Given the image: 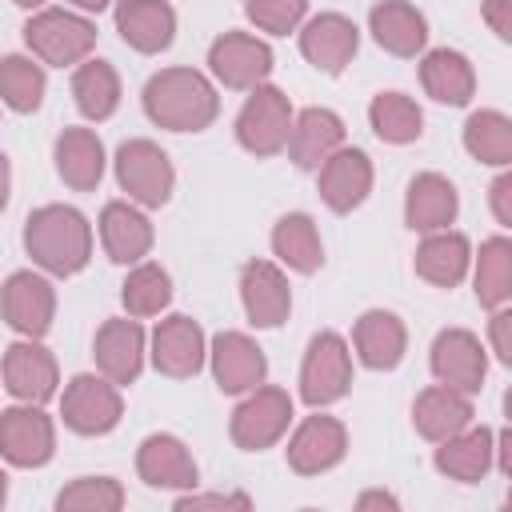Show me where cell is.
Here are the masks:
<instances>
[{"label": "cell", "mask_w": 512, "mask_h": 512, "mask_svg": "<svg viewBox=\"0 0 512 512\" xmlns=\"http://www.w3.org/2000/svg\"><path fill=\"white\" fill-rule=\"evenodd\" d=\"M144 116L168 132H204L220 116V92L200 68H160L148 76Z\"/></svg>", "instance_id": "obj_1"}, {"label": "cell", "mask_w": 512, "mask_h": 512, "mask_svg": "<svg viewBox=\"0 0 512 512\" xmlns=\"http://www.w3.org/2000/svg\"><path fill=\"white\" fill-rule=\"evenodd\" d=\"M24 252L48 276H76L92 260V224L72 204H40L24 220Z\"/></svg>", "instance_id": "obj_2"}, {"label": "cell", "mask_w": 512, "mask_h": 512, "mask_svg": "<svg viewBox=\"0 0 512 512\" xmlns=\"http://www.w3.org/2000/svg\"><path fill=\"white\" fill-rule=\"evenodd\" d=\"M24 44L28 56H36L48 68H76L96 48V24L84 12L44 4L24 20Z\"/></svg>", "instance_id": "obj_3"}, {"label": "cell", "mask_w": 512, "mask_h": 512, "mask_svg": "<svg viewBox=\"0 0 512 512\" xmlns=\"http://www.w3.org/2000/svg\"><path fill=\"white\" fill-rule=\"evenodd\" d=\"M112 172H116L120 192H128V200L140 208H160L172 200L176 168L156 140H144V136L124 140L112 156Z\"/></svg>", "instance_id": "obj_4"}, {"label": "cell", "mask_w": 512, "mask_h": 512, "mask_svg": "<svg viewBox=\"0 0 512 512\" xmlns=\"http://www.w3.org/2000/svg\"><path fill=\"white\" fill-rule=\"evenodd\" d=\"M352 388V348L340 332L324 328L308 340L300 360V400L308 408H328Z\"/></svg>", "instance_id": "obj_5"}, {"label": "cell", "mask_w": 512, "mask_h": 512, "mask_svg": "<svg viewBox=\"0 0 512 512\" xmlns=\"http://www.w3.org/2000/svg\"><path fill=\"white\" fill-rule=\"evenodd\" d=\"M292 100L276 84H256L236 112V144L260 160L284 152L288 132H292Z\"/></svg>", "instance_id": "obj_6"}, {"label": "cell", "mask_w": 512, "mask_h": 512, "mask_svg": "<svg viewBox=\"0 0 512 512\" xmlns=\"http://www.w3.org/2000/svg\"><path fill=\"white\" fill-rule=\"evenodd\" d=\"M120 416H124L120 384H112L100 372H80L60 392V420L76 436H104L120 424Z\"/></svg>", "instance_id": "obj_7"}, {"label": "cell", "mask_w": 512, "mask_h": 512, "mask_svg": "<svg viewBox=\"0 0 512 512\" xmlns=\"http://www.w3.org/2000/svg\"><path fill=\"white\" fill-rule=\"evenodd\" d=\"M288 424H292V396L276 384H256L236 404L228 420V436L244 452H264L288 432Z\"/></svg>", "instance_id": "obj_8"}, {"label": "cell", "mask_w": 512, "mask_h": 512, "mask_svg": "<svg viewBox=\"0 0 512 512\" xmlns=\"http://www.w3.org/2000/svg\"><path fill=\"white\" fill-rule=\"evenodd\" d=\"M56 452V424L40 404L16 400L0 412V460L12 468H44Z\"/></svg>", "instance_id": "obj_9"}, {"label": "cell", "mask_w": 512, "mask_h": 512, "mask_svg": "<svg viewBox=\"0 0 512 512\" xmlns=\"http://www.w3.org/2000/svg\"><path fill=\"white\" fill-rule=\"evenodd\" d=\"M0 316L16 336H32L44 340L52 320H56V288L48 276L20 268L4 280L0 288Z\"/></svg>", "instance_id": "obj_10"}, {"label": "cell", "mask_w": 512, "mask_h": 512, "mask_svg": "<svg viewBox=\"0 0 512 512\" xmlns=\"http://www.w3.org/2000/svg\"><path fill=\"white\" fill-rule=\"evenodd\" d=\"M428 368H432L436 384L456 388L464 396H476L484 388V376H488V352H484V344H480L476 332H468V328H444L432 340Z\"/></svg>", "instance_id": "obj_11"}, {"label": "cell", "mask_w": 512, "mask_h": 512, "mask_svg": "<svg viewBox=\"0 0 512 512\" xmlns=\"http://www.w3.org/2000/svg\"><path fill=\"white\" fill-rule=\"evenodd\" d=\"M0 380H4V392L12 400H24V404H44L56 396L60 388V368H56V356L32 340V336H20L16 344L4 348L0 356Z\"/></svg>", "instance_id": "obj_12"}, {"label": "cell", "mask_w": 512, "mask_h": 512, "mask_svg": "<svg viewBox=\"0 0 512 512\" xmlns=\"http://www.w3.org/2000/svg\"><path fill=\"white\" fill-rule=\"evenodd\" d=\"M208 72L236 92H252L272 76V48L252 32H220L208 48Z\"/></svg>", "instance_id": "obj_13"}, {"label": "cell", "mask_w": 512, "mask_h": 512, "mask_svg": "<svg viewBox=\"0 0 512 512\" xmlns=\"http://www.w3.org/2000/svg\"><path fill=\"white\" fill-rule=\"evenodd\" d=\"M148 356H152V368L160 376H172V380H188L196 376L204 364H208V340H204V328L192 320V316H164L152 336H148Z\"/></svg>", "instance_id": "obj_14"}, {"label": "cell", "mask_w": 512, "mask_h": 512, "mask_svg": "<svg viewBox=\"0 0 512 512\" xmlns=\"http://www.w3.org/2000/svg\"><path fill=\"white\" fill-rule=\"evenodd\" d=\"M144 356H148V336L136 316H112L96 328L92 360H96V372L108 376L112 384H120V388L136 384Z\"/></svg>", "instance_id": "obj_15"}, {"label": "cell", "mask_w": 512, "mask_h": 512, "mask_svg": "<svg viewBox=\"0 0 512 512\" xmlns=\"http://www.w3.org/2000/svg\"><path fill=\"white\" fill-rule=\"evenodd\" d=\"M300 56L316 68V72H328V76H340L356 48H360V28L344 16V12H320V16H308L300 28Z\"/></svg>", "instance_id": "obj_16"}, {"label": "cell", "mask_w": 512, "mask_h": 512, "mask_svg": "<svg viewBox=\"0 0 512 512\" xmlns=\"http://www.w3.org/2000/svg\"><path fill=\"white\" fill-rule=\"evenodd\" d=\"M284 452H288V468L296 476H320L348 456V428L336 416H324L316 408V416H304L296 424Z\"/></svg>", "instance_id": "obj_17"}, {"label": "cell", "mask_w": 512, "mask_h": 512, "mask_svg": "<svg viewBox=\"0 0 512 512\" xmlns=\"http://www.w3.org/2000/svg\"><path fill=\"white\" fill-rule=\"evenodd\" d=\"M208 364H212L216 388L228 396H244L268 376V356L248 332H216L208 344Z\"/></svg>", "instance_id": "obj_18"}, {"label": "cell", "mask_w": 512, "mask_h": 512, "mask_svg": "<svg viewBox=\"0 0 512 512\" xmlns=\"http://www.w3.org/2000/svg\"><path fill=\"white\" fill-rule=\"evenodd\" d=\"M316 192H320V200H324L336 216L360 208V204L368 200V192H372V160H368V152L340 144V148L316 168Z\"/></svg>", "instance_id": "obj_19"}, {"label": "cell", "mask_w": 512, "mask_h": 512, "mask_svg": "<svg viewBox=\"0 0 512 512\" xmlns=\"http://www.w3.org/2000/svg\"><path fill=\"white\" fill-rule=\"evenodd\" d=\"M240 304L252 328H280L292 312V288L280 264L248 260L240 268Z\"/></svg>", "instance_id": "obj_20"}, {"label": "cell", "mask_w": 512, "mask_h": 512, "mask_svg": "<svg viewBox=\"0 0 512 512\" xmlns=\"http://www.w3.org/2000/svg\"><path fill=\"white\" fill-rule=\"evenodd\" d=\"M136 472H140V480L148 488H180V492H188L200 480V468H196L188 444L180 436H172V432H152V436L140 440Z\"/></svg>", "instance_id": "obj_21"}, {"label": "cell", "mask_w": 512, "mask_h": 512, "mask_svg": "<svg viewBox=\"0 0 512 512\" xmlns=\"http://www.w3.org/2000/svg\"><path fill=\"white\" fill-rule=\"evenodd\" d=\"M112 16L120 40L140 56H156L176 40V8L168 0H116Z\"/></svg>", "instance_id": "obj_22"}, {"label": "cell", "mask_w": 512, "mask_h": 512, "mask_svg": "<svg viewBox=\"0 0 512 512\" xmlns=\"http://www.w3.org/2000/svg\"><path fill=\"white\" fill-rule=\"evenodd\" d=\"M352 352H356V360L364 364V368H372V372H392L400 360H404V352H408V328H404V320L396 316V312H388V308H368L356 324H352V344H348Z\"/></svg>", "instance_id": "obj_23"}, {"label": "cell", "mask_w": 512, "mask_h": 512, "mask_svg": "<svg viewBox=\"0 0 512 512\" xmlns=\"http://www.w3.org/2000/svg\"><path fill=\"white\" fill-rule=\"evenodd\" d=\"M152 220L132 200H108L100 208V244L116 264H140L152 252Z\"/></svg>", "instance_id": "obj_24"}, {"label": "cell", "mask_w": 512, "mask_h": 512, "mask_svg": "<svg viewBox=\"0 0 512 512\" xmlns=\"http://www.w3.org/2000/svg\"><path fill=\"white\" fill-rule=\"evenodd\" d=\"M340 144H344V120L332 108H304L292 116V132L284 148L300 172H316Z\"/></svg>", "instance_id": "obj_25"}, {"label": "cell", "mask_w": 512, "mask_h": 512, "mask_svg": "<svg viewBox=\"0 0 512 512\" xmlns=\"http://www.w3.org/2000/svg\"><path fill=\"white\" fill-rule=\"evenodd\" d=\"M368 32H372V40H376L384 52H392V56H400V60L420 56L424 44H428V20H424V12H420L416 4H408V0H380V4H372V12H368Z\"/></svg>", "instance_id": "obj_26"}, {"label": "cell", "mask_w": 512, "mask_h": 512, "mask_svg": "<svg viewBox=\"0 0 512 512\" xmlns=\"http://www.w3.org/2000/svg\"><path fill=\"white\" fill-rule=\"evenodd\" d=\"M460 212V192L448 176L440 172H420L408 180L404 192V224L412 232H440L456 220Z\"/></svg>", "instance_id": "obj_27"}, {"label": "cell", "mask_w": 512, "mask_h": 512, "mask_svg": "<svg viewBox=\"0 0 512 512\" xmlns=\"http://www.w3.org/2000/svg\"><path fill=\"white\" fill-rule=\"evenodd\" d=\"M52 160H56V176L72 188V192H92L104 180V140L92 128H64L52 144Z\"/></svg>", "instance_id": "obj_28"}, {"label": "cell", "mask_w": 512, "mask_h": 512, "mask_svg": "<svg viewBox=\"0 0 512 512\" xmlns=\"http://www.w3.org/2000/svg\"><path fill=\"white\" fill-rule=\"evenodd\" d=\"M412 264H416L420 280H428L436 288H456L472 268V244L456 228L424 232V240L416 244V260Z\"/></svg>", "instance_id": "obj_29"}, {"label": "cell", "mask_w": 512, "mask_h": 512, "mask_svg": "<svg viewBox=\"0 0 512 512\" xmlns=\"http://www.w3.org/2000/svg\"><path fill=\"white\" fill-rule=\"evenodd\" d=\"M492 440H496V432L492 428H460L456 436H448V440H440V448H436V456H432V464H436V472H444L448 480H460V484H476V480H484L488 472H492Z\"/></svg>", "instance_id": "obj_30"}, {"label": "cell", "mask_w": 512, "mask_h": 512, "mask_svg": "<svg viewBox=\"0 0 512 512\" xmlns=\"http://www.w3.org/2000/svg\"><path fill=\"white\" fill-rule=\"evenodd\" d=\"M420 84L436 104L460 108V104H468L476 96V68L456 48H432L420 60Z\"/></svg>", "instance_id": "obj_31"}, {"label": "cell", "mask_w": 512, "mask_h": 512, "mask_svg": "<svg viewBox=\"0 0 512 512\" xmlns=\"http://www.w3.org/2000/svg\"><path fill=\"white\" fill-rule=\"evenodd\" d=\"M472 416H476V412H472V396H464V392H456V388H444V384L424 388V392L416 396V404H412V424H416V432H420L424 440H432V444H440V440L456 436L460 428H468Z\"/></svg>", "instance_id": "obj_32"}, {"label": "cell", "mask_w": 512, "mask_h": 512, "mask_svg": "<svg viewBox=\"0 0 512 512\" xmlns=\"http://www.w3.org/2000/svg\"><path fill=\"white\" fill-rule=\"evenodd\" d=\"M272 256L300 276H312L324 264V240L308 212H288L272 228Z\"/></svg>", "instance_id": "obj_33"}, {"label": "cell", "mask_w": 512, "mask_h": 512, "mask_svg": "<svg viewBox=\"0 0 512 512\" xmlns=\"http://www.w3.org/2000/svg\"><path fill=\"white\" fill-rule=\"evenodd\" d=\"M72 100L80 108L84 120H108L120 108V76L108 60L88 56L72 68Z\"/></svg>", "instance_id": "obj_34"}, {"label": "cell", "mask_w": 512, "mask_h": 512, "mask_svg": "<svg viewBox=\"0 0 512 512\" xmlns=\"http://www.w3.org/2000/svg\"><path fill=\"white\" fill-rule=\"evenodd\" d=\"M476 268H472V288H476V300L480 308H500L512 300V240L500 232V236H488L480 244V252L472 256Z\"/></svg>", "instance_id": "obj_35"}, {"label": "cell", "mask_w": 512, "mask_h": 512, "mask_svg": "<svg viewBox=\"0 0 512 512\" xmlns=\"http://www.w3.org/2000/svg\"><path fill=\"white\" fill-rule=\"evenodd\" d=\"M464 148L472 160L488 168L512 164V120L500 108H480L464 120Z\"/></svg>", "instance_id": "obj_36"}, {"label": "cell", "mask_w": 512, "mask_h": 512, "mask_svg": "<svg viewBox=\"0 0 512 512\" xmlns=\"http://www.w3.org/2000/svg\"><path fill=\"white\" fill-rule=\"evenodd\" d=\"M120 304L128 316L144 320V316H160L172 304V276L168 268H160L156 260H140L128 264V276L120 284Z\"/></svg>", "instance_id": "obj_37"}, {"label": "cell", "mask_w": 512, "mask_h": 512, "mask_svg": "<svg viewBox=\"0 0 512 512\" xmlns=\"http://www.w3.org/2000/svg\"><path fill=\"white\" fill-rule=\"evenodd\" d=\"M44 92H48V76L36 56H24V52L0 56V104L24 116L44 104Z\"/></svg>", "instance_id": "obj_38"}, {"label": "cell", "mask_w": 512, "mask_h": 512, "mask_svg": "<svg viewBox=\"0 0 512 512\" xmlns=\"http://www.w3.org/2000/svg\"><path fill=\"white\" fill-rule=\"evenodd\" d=\"M368 124L384 144H412L424 132V112L404 92H380L368 104Z\"/></svg>", "instance_id": "obj_39"}, {"label": "cell", "mask_w": 512, "mask_h": 512, "mask_svg": "<svg viewBox=\"0 0 512 512\" xmlns=\"http://www.w3.org/2000/svg\"><path fill=\"white\" fill-rule=\"evenodd\" d=\"M60 512H116L124 508V488L112 476H76L56 496Z\"/></svg>", "instance_id": "obj_40"}, {"label": "cell", "mask_w": 512, "mask_h": 512, "mask_svg": "<svg viewBox=\"0 0 512 512\" xmlns=\"http://www.w3.org/2000/svg\"><path fill=\"white\" fill-rule=\"evenodd\" d=\"M244 16L268 36H288L308 20V0H244Z\"/></svg>", "instance_id": "obj_41"}, {"label": "cell", "mask_w": 512, "mask_h": 512, "mask_svg": "<svg viewBox=\"0 0 512 512\" xmlns=\"http://www.w3.org/2000/svg\"><path fill=\"white\" fill-rule=\"evenodd\" d=\"M488 340H492V352L500 364H512V312L508 304L492 308V320H488Z\"/></svg>", "instance_id": "obj_42"}, {"label": "cell", "mask_w": 512, "mask_h": 512, "mask_svg": "<svg viewBox=\"0 0 512 512\" xmlns=\"http://www.w3.org/2000/svg\"><path fill=\"white\" fill-rule=\"evenodd\" d=\"M252 500L244 496V492H184V496H176V508L180 512H188V508H248Z\"/></svg>", "instance_id": "obj_43"}, {"label": "cell", "mask_w": 512, "mask_h": 512, "mask_svg": "<svg viewBox=\"0 0 512 512\" xmlns=\"http://www.w3.org/2000/svg\"><path fill=\"white\" fill-rule=\"evenodd\" d=\"M488 200H492V212H496V224L500 228H512V176L500 172L488 188Z\"/></svg>", "instance_id": "obj_44"}, {"label": "cell", "mask_w": 512, "mask_h": 512, "mask_svg": "<svg viewBox=\"0 0 512 512\" xmlns=\"http://www.w3.org/2000/svg\"><path fill=\"white\" fill-rule=\"evenodd\" d=\"M480 12H484V24H488L500 40H512V0H484Z\"/></svg>", "instance_id": "obj_45"}, {"label": "cell", "mask_w": 512, "mask_h": 512, "mask_svg": "<svg viewBox=\"0 0 512 512\" xmlns=\"http://www.w3.org/2000/svg\"><path fill=\"white\" fill-rule=\"evenodd\" d=\"M8 192H12V164H8V156L0 152V212L8 208Z\"/></svg>", "instance_id": "obj_46"}, {"label": "cell", "mask_w": 512, "mask_h": 512, "mask_svg": "<svg viewBox=\"0 0 512 512\" xmlns=\"http://www.w3.org/2000/svg\"><path fill=\"white\" fill-rule=\"evenodd\" d=\"M356 504H360V508H372V504H380V508H396V496H388V492H364Z\"/></svg>", "instance_id": "obj_47"}, {"label": "cell", "mask_w": 512, "mask_h": 512, "mask_svg": "<svg viewBox=\"0 0 512 512\" xmlns=\"http://www.w3.org/2000/svg\"><path fill=\"white\" fill-rule=\"evenodd\" d=\"M64 4H72L76 12H104V8H112V0H64Z\"/></svg>", "instance_id": "obj_48"}, {"label": "cell", "mask_w": 512, "mask_h": 512, "mask_svg": "<svg viewBox=\"0 0 512 512\" xmlns=\"http://www.w3.org/2000/svg\"><path fill=\"white\" fill-rule=\"evenodd\" d=\"M12 4H16V8H28V12H36V8H44L48 0H12Z\"/></svg>", "instance_id": "obj_49"}, {"label": "cell", "mask_w": 512, "mask_h": 512, "mask_svg": "<svg viewBox=\"0 0 512 512\" xmlns=\"http://www.w3.org/2000/svg\"><path fill=\"white\" fill-rule=\"evenodd\" d=\"M4 500H8V472L0 468V508H4Z\"/></svg>", "instance_id": "obj_50"}]
</instances>
